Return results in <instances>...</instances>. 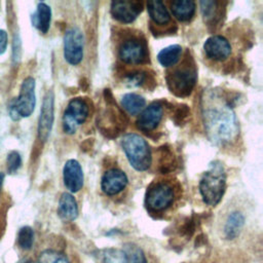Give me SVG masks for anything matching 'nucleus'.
I'll return each mask as SVG.
<instances>
[{
  "mask_svg": "<svg viewBox=\"0 0 263 263\" xmlns=\"http://www.w3.org/2000/svg\"><path fill=\"white\" fill-rule=\"evenodd\" d=\"M202 117L206 135L215 145H225L238 135V122L227 97L221 98L217 90L208 92L203 99Z\"/></svg>",
  "mask_w": 263,
  "mask_h": 263,
  "instance_id": "1",
  "label": "nucleus"
},
{
  "mask_svg": "<svg viewBox=\"0 0 263 263\" xmlns=\"http://www.w3.org/2000/svg\"><path fill=\"white\" fill-rule=\"evenodd\" d=\"M92 143H93L92 139H87L86 141H84V142L81 144V150H83V151L89 150V149L92 147Z\"/></svg>",
  "mask_w": 263,
  "mask_h": 263,
  "instance_id": "34",
  "label": "nucleus"
},
{
  "mask_svg": "<svg viewBox=\"0 0 263 263\" xmlns=\"http://www.w3.org/2000/svg\"><path fill=\"white\" fill-rule=\"evenodd\" d=\"M34 242V230L30 226H24L17 233V245L22 250L28 251Z\"/></svg>",
  "mask_w": 263,
  "mask_h": 263,
  "instance_id": "26",
  "label": "nucleus"
},
{
  "mask_svg": "<svg viewBox=\"0 0 263 263\" xmlns=\"http://www.w3.org/2000/svg\"><path fill=\"white\" fill-rule=\"evenodd\" d=\"M8 43V35L5 30L0 29V54H3L6 51Z\"/></svg>",
  "mask_w": 263,
  "mask_h": 263,
  "instance_id": "33",
  "label": "nucleus"
},
{
  "mask_svg": "<svg viewBox=\"0 0 263 263\" xmlns=\"http://www.w3.org/2000/svg\"><path fill=\"white\" fill-rule=\"evenodd\" d=\"M127 177L124 172L119 168H110L105 172L102 177L101 187L105 194L116 195L120 193L127 185Z\"/></svg>",
  "mask_w": 263,
  "mask_h": 263,
  "instance_id": "15",
  "label": "nucleus"
},
{
  "mask_svg": "<svg viewBox=\"0 0 263 263\" xmlns=\"http://www.w3.org/2000/svg\"><path fill=\"white\" fill-rule=\"evenodd\" d=\"M4 173L0 172V191H1V188H2V185H3V181H4Z\"/></svg>",
  "mask_w": 263,
  "mask_h": 263,
  "instance_id": "35",
  "label": "nucleus"
},
{
  "mask_svg": "<svg viewBox=\"0 0 263 263\" xmlns=\"http://www.w3.org/2000/svg\"><path fill=\"white\" fill-rule=\"evenodd\" d=\"M166 84L171 92L184 98L189 96L197 81V70L191 57H186L183 64L177 69L167 72Z\"/></svg>",
  "mask_w": 263,
  "mask_h": 263,
  "instance_id": "4",
  "label": "nucleus"
},
{
  "mask_svg": "<svg viewBox=\"0 0 263 263\" xmlns=\"http://www.w3.org/2000/svg\"><path fill=\"white\" fill-rule=\"evenodd\" d=\"M20 263H34V262H32L31 260H24V261H22Z\"/></svg>",
  "mask_w": 263,
  "mask_h": 263,
  "instance_id": "36",
  "label": "nucleus"
},
{
  "mask_svg": "<svg viewBox=\"0 0 263 263\" xmlns=\"http://www.w3.org/2000/svg\"><path fill=\"white\" fill-rule=\"evenodd\" d=\"M12 54H13V60L14 61L16 59H20V57H21V39H20L18 35H15L14 38H13Z\"/></svg>",
  "mask_w": 263,
  "mask_h": 263,
  "instance_id": "32",
  "label": "nucleus"
},
{
  "mask_svg": "<svg viewBox=\"0 0 263 263\" xmlns=\"http://www.w3.org/2000/svg\"><path fill=\"white\" fill-rule=\"evenodd\" d=\"M163 113V103L154 102L146 107L137 119V126L144 133L154 130L159 124Z\"/></svg>",
  "mask_w": 263,
  "mask_h": 263,
  "instance_id": "13",
  "label": "nucleus"
},
{
  "mask_svg": "<svg viewBox=\"0 0 263 263\" xmlns=\"http://www.w3.org/2000/svg\"><path fill=\"white\" fill-rule=\"evenodd\" d=\"M148 13L154 24L163 26L171 22V14L161 1H149L147 3Z\"/></svg>",
  "mask_w": 263,
  "mask_h": 263,
  "instance_id": "21",
  "label": "nucleus"
},
{
  "mask_svg": "<svg viewBox=\"0 0 263 263\" xmlns=\"http://www.w3.org/2000/svg\"><path fill=\"white\" fill-rule=\"evenodd\" d=\"M189 116H190L189 107L187 105L181 104V105H178L177 107L174 108L172 119L174 120V122L177 125H181V124H183L187 121Z\"/></svg>",
  "mask_w": 263,
  "mask_h": 263,
  "instance_id": "30",
  "label": "nucleus"
},
{
  "mask_svg": "<svg viewBox=\"0 0 263 263\" xmlns=\"http://www.w3.org/2000/svg\"><path fill=\"white\" fill-rule=\"evenodd\" d=\"M50 21H51L50 7L44 2H39L36 8V11L31 15L32 25L42 34H46L50 27Z\"/></svg>",
  "mask_w": 263,
  "mask_h": 263,
  "instance_id": "18",
  "label": "nucleus"
},
{
  "mask_svg": "<svg viewBox=\"0 0 263 263\" xmlns=\"http://www.w3.org/2000/svg\"><path fill=\"white\" fill-rule=\"evenodd\" d=\"M203 50L209 59L221 62L230 55L231 45L225 37L214 35L205 40L203 44Z\"/></svg>",
  "mask_w": 263,
  "mask_h": 263,
  "instance_id": "14",
  "label": "nucleus"
},
{
  "mask_svg": "<svg viewBox=\"0 0 263 263\" xmlns=\"http://www.w3.org/2000/svg\"><path fill=\"white\" fill-rule=\"evenodd\" d=\"M195 2L192 0H179L171 3L174 16L180 22L190 21L195 13Z\"/></svg>",
  "mask_w": 263,
  "mask_h": 263,
  "instance_id": "20",
  "label": "nucleus"
},
{
  "mask_svg": "<svg viewBox=\"0 0 263 263\" xmlns=\"http://www.w3.org/2000/svg\"><path fill=\"white\" fill-rule=\"evenodd\" d=\"M121 146L128 162L136 171L143 172L150 167L151 149L146 140L137 134H126L121 140Z\"/></svg>",
  "mask_w": 263,
  "mask_h": 263,
  "instance_id": "5",
  "label": "nucleus"
},
{
  "mask_svg": "<svg viewBox=\"0 0 263 263\" xmlns=\"http://www.w3.org/2000/svg\"><path fill=\"white\" fill-rule=\"evenodd\" d=\"M35 79L27 77L22 82L17 98L11 101L8 111L12 120H20L23 117H29L36 106Z\"/></svg>",
  "mask_w": 263,
  "mask_h": 263,
  "instance_id": "6",
  "label": "nucleus"
},
{
  "mask_svg": "<svg viewBox=\"0 0 263 263\" xmlns=\"http://www.w3.org/2000/svg\"><path fill=\"white\" fill-rule=\"evenodd\" d=\"M118 54L120 60L129 65H140L148 62V46L144 39L139 37H129L119 46Z\"/></svg>",
  "mask_w": 263,
  "mask_h": 263,
  "instance_id": "8",
  "label": "nucleus"
},
{
  "mask_svg": "<svg viewBox=\"0 0 263 263\" xmlns=\"http://www.w3.org/2000/svg\"><path fill=\"white\" fill-rule=\"evenodd\" d=\"M63 179L66 188L71 192L79 191L83 186V172L80 163L75 159H69L63 170Z\"/></svg>",
  "mask_w": 263,
  "mask_h": 263,
  "instance_id": "16",
  "label": "nucleus"
},
{
  "mask_svg": "<svg viewBox=\"0 0 263 263\" xmlns=\"http://www.w3.org/2000/svg\"><path fill=\"white\" fill-rule=\"evenodd\" d=\"M123 251L126 255L127 263H147L145 254L140 247L134 243H127Z\"/></svg>",
  "mask_w": 263,
  "mask_h": 263,
  "instance_id": "27",
  "label": "nucleus"
},
{
  "mask_svg": "<svg viewBox=\"0 0 263 263\" xmlns=\"http://www.w3.org/2000/svg\"><path fill=\"white\" fill-rule=\"evenodd\" d=\"M59 217L66 222L74 221L78 216V206L74 196L68 192L61 195L58 205Z\"/></svg>",
  "mask_w": 263,
  "mask_h": 263,
  "instance_id": "17",
  "label": "nucleus"
},
{
  "mask_svg": "<svg viewBox=\"0 0 263 263\" xmlns=\"http://www.w3.org/2000/svg\"><path fill=\"white\" fill-rule=\"evenodd\" d=\"M182 55V47L178 44H173L164 47L158 52L157 60L163 67H172L176 65Z\"/></svg>",
  "mask_w": 263,
  "mask_h": 263,
  "instance_id": "22",
  "label": "nucleus"
},
{
  "mask_svg": "<svg viewBox=\"0 0 263 263\" xmlns=\"http://www.w3.org/2000/svg\"><path fill=\"white\" fill-rule=\"evenodd\" d=\"M38 263H70L67 257L53 250L42 252L38 258Z\"/></svg>",
  "mask_w": 263,
  "mask_h": 263,
  "instance_id": "28",
  "label": "nucleus"
},
{
  "mask_svg": "<svg viewBox=\"0 0 263 263\" xmlns=\"http://www.w3.org/2000/svg\"><path fill=\"white\" fill-rule=\"evenodd\" d=\"M221 2L205 0L200 1V9L202 16L206 23L216 24L221 18Z\"/></svg>",
  "mask_w": 263,
  "mask_h": 263,
  "instance_id": "25",
  "label": "nucleus"
},
{
  "mask_svg": "<svg viewBox=\"0 0 263 263\" xmlns=\"http://www.w3.org/2000/svg\"><path fill=\"white\" fill-rule=\"evenodd\" d=\"M145 99L137 93H126L122 97L121 106L129 115L139 114L145 107Z\"/></svg>",
  "mask_w": 263,
  "mask_h": 263,
  "instance_id": "24",
  "label": "nucleus"
},
{
  "mask_svg": "<svg viewBox=\"0 0 263 263\" xmlns=\"http://www.w3.org/2000/svg\"><path fill=\"white\" fill-rule=\"evenodd\" d=\"M144 4L141 1H113L111 13L113 17L121 23H132L142 12Z\"/></svg>",
  "mask_w": 263,
  "mask_h": 263,
  "instance_id": "12",
  "label": "nucleus"
},
{
  "mask_svg": "<svg viewBox=\"0 0 263 263\" xmlns=\"http://www.w3.org/2000/svg\"><path fill=\"white\" fill-rule=\"evenodd\" d=\"M54 120V93L48 90L42 101L40 116L38 120V139L44 143L47 141Z\"/></svg>",
  "mask_w": 263,
  "mask_h": 263,
  "instance_id": "11",
  "label": "nucleus"
},
{
  "mask_svg": "<svg viewBox=\"0 0 263 263\" xmlns=\"http://www.w3.org/2000/svg\"><path fill=\"white\" fill-rule=\"evenodd\" d=\"M7 172L9 174L15 173L22 165V157L17 151H11L8 153L6 158Z\"/></svg>",
  "mask_w": 263,
  "mask_h": 263,
  "instance_id": "31",
  "label": "nucleus"
},
{
  "mask_svg": "<svg viewBox=\"0 0 263 263\" xmlns=\"http://www.w3.org/2000/svg\"><path fill=\"white\" fill-rule=\"evenodd\" d=\"M245 225V216L238 212L233 211L231 212L224 223L223 226V232L226 239H234L236 238L240 231L242 230Z\"/></svg>",
  "mask_w": 263,
  "mask_h": 263,
  "instance_id": "19",
  "label": "nucleus"
},
{
  "mask_svg": "<svg viewBox=\"0 0 263 263\" xmlns=\"http://www.w3.org/2000/svg\"><path fill=\"white\" fill-rule=\"evenodd\" d=\"M174 199L175 192L173 187L165 182H156L148 187L145 204L150 212L158 213L170 208Z\"/></svg>",
  "mask_w": 263,
  "mask_h": 263,
  "instance_id": "7",
  "label": "nucleus"
},
{
  "mask_svg": "<svg viewBox=\"0 0 263 263\" xmlns=\"http://www.w3.org/2000/svg\"><path fill=\"white\" fill-rule=\"evenodd\" d=\"M226 188V174L220 161H213L199 182V192L208 205H217L222 199Z\"/></svg>",
  "mask_w": 263,
  "mask_h": 263,
  "instance_id": "2",
  "label": "nucleus"
},
{
  "mask_svg": "<svg viewBox=\"0 0 263 263\" xmlns=\"http://www.w3.org/2000/svg\"><path fill=\"white\" fill-rule=\"evenodd\" d=\"M104 263H127L123 250L108 249L104 253Z\"/></svg>",
  "mask_w": 263,
  "mask_h": 263,
  "instance_id": "29",
  "label": "nucleus"
},
{
  "mask_svg": "<svg viewBox=\"0 0 263 263\" xmlns=\"http://www.w3.org/2000/svg\"><path fill=\"white\" fill-rule=\"evenodd\" d=\"M104 99L107 107L98 115L97 125L101 133L108 138H116L127 125V118L116 105L110 89L104 90Z\"/></svg>",
  "mask_w": 263,
  "mask_h": 263,
  "instance_id": "3",
  "label": "nucleus"
},
{
  "mask_svg": "<svg viewBox=\"0 0 263 263\" xmlns=\"http://www.w3.org/2000/svg\"><path fill=\"white\" fill-rule=\"evenodd\" d=\"M177 162L168 146H161L158 149V171L161 174H168L176 168Z\"/></svg>",
  "mask_w": 263,
  "mask_h": 263,
  "instance_id": "23",
  "label": "nucleus"
},
{
  "mask_svg": "<svg viewBox=\"0 0 263 263\" xmlns=\"http://www.w3.org/2000/svg\"><path fill=\"white\" fill-rule=\"evenodd\" d=\"M88 112L89 107L85 100L81 98L71 100L63 115V128L65 133L69 135L74 134L78 126L85 121Z\"/></svg>",
  "mask_w": 263,
  "mask_h": 263,
  "instance_id": "9",
  "label": "nucleus"
},
{
  "mask_svg": "<svg viewBox=\"0 0 263 263\" xmlns=\"http://www.w3.org/2000/svg\"><path fill=\"white\" fill-rule=\"evenodd\" d=\"M84 39L81 31L76 28H70L64 35V57L65 60L73 66L78 65L83 58Z\"/></svg>",
  "mask_w": 263,
  "mask_h": 263,
  "instance_id": "10",
  "label": "nucleus"
}]
</instances>
